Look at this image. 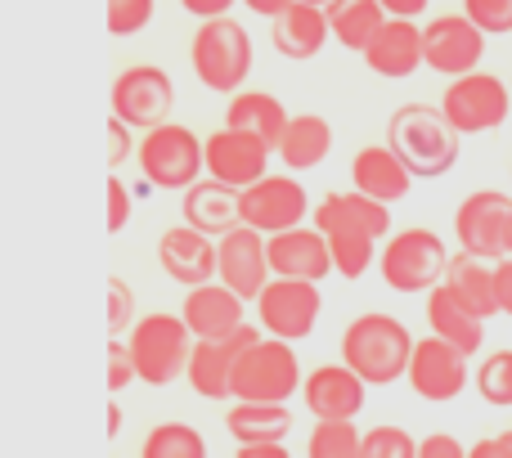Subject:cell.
<instances>
[{
	"mask_svg": "<svg viewBox=\"0 0 512 458\" xmlns=\"http://www.w3.org/2000/svg\"><path fill=\"white\" fill-rule=\"evenodd\" d=\"M512 212V198L499 189H477L454 212V238L459 252L481 256V261H504V221Z\"/></svg>",
	"mask_w": 512,
	"mask_h": 458,
	"instance_id": "9a60e30c",
	"label": "cell"
},
{
	"mask_svg": "<svg viewBox=\"0 0 512 458\" xmlns=\"http://www.w3.org/2000/svg\"><path fill=\"white\" fill-rule=\"evenodd\" d=\"M306 458H364V436L355 418L346 423H315L306 441Z\"/></svg>",
	"mask_w": 512,
	"mask_h": 458,
	"instance_id": "836d02e7",
	"label": "cell"
},
{
	"mask_svg": "<svg viewBox=\"0 0 512 458\" xmlns=\"http://www.w3.org/2000/svg\"><path fill=\"white\" fill-rule=\"evenodd\" d=\"M351 180H355V194H369L387 207L405 203L409 189H414V171L400 162V153L391 149V144H369V149L355 153Z\"/></svg>",
	"mask_w": 512,
	"mask_h": 458,
	"instance_id": "603a6c76",
	"label": "cell"
},
{
	"mask_svg": "<svg viewBox=\"0 0 512 458\" xmlns=\"http://www.w3.org/2000/svg\"><path fill=\"white\" fill-rule=\"evenodd\" d=\"M243 306H248V301H243L239 292L225 288L221 279H212V283H203V288H189L180 315H185L189 333H194L198 342H207V337H230L234 328L248 324Z\"/></svg>",
	"mask_w": 512,
	"mask_h": 458,
	"instance_id": "7402d4cb",
	"label": "cell"
},
{
	"mask_svg": "<svg viewBox=\"0 0 512 458\" xmlns=\"http://www.w3.org/2000/svg\"><path fill=\"white\" fill-rule=\"evenodd\" d=\"M405 382L414 387L418 400H427V405H450V400H459L463 387H468V355L432 333L414 346V360H409Z\"/></svg>",
	"mask_w": 512,
	"mask_h": 458,
	"instance_id": "7c38bea8",
	"label": "cell"
},
{
	"mask_svg": "<svg viewBox=\"0 0 512 458\" xmlns=\"http://www.w3.org/2000/svg\"><path fill=\"white\" fill-rule=\"evenodd\" d=\"M243 5L252 9V14H265V18H279L283 9L292 5V0H243Z\"/></svg>",
	"mask_w": 512,
	"mask_h": 458,
	"instance_id": "f907efd6",
	"label": "cell"
},
{
	"mask_svg": "<svg viewBox=\"0 0 512 458\" xmlns=\"http://www.w3.org/2000/svg\"><path fill=\"white\" fill-rule=\"evenodd\" d=\"M270 153L274 149L256 135L221 126V131L207 135V176L225 180L234 189H252L256 180L270 176Z\"/></svg>",
	"mask_w": 512,
	"mask_h": 458,
	"instance_id": "e0dca14e",
	"label": "cell"
},
{
	"mask_svg": "<svg viewBox=\"0 0 512 458\" xmlns=\"http://www.w3.org/2000/svg\"><path fill=\"white\" fill-rule=\"evenodd\" d=\"M495 283H499V310L512 319V256L495 261Z\"/></svg>",
	"mask_w": 512,
	"mask_h": 458,
	"instance_id": "bcb514c9",
	"label": "cell"
},
{
	"mask_svg": "<svg viewBox=\"0 0 512 458\" xmlns=\"http://www.w3.org/2000/svg\"><path fill=\"white\" fill-rule=\"evenodd\" d=\"M108 149H113L108 167H122V162L131 158V126H126L122 117H108Z\"/></svg>",
	"mask_w": 512,
	"mask_h": 458,
	"instance_id": "ee69618b",
	"label": "cell"
},
{
	"mask_svg": "<svg viewBox=\"0 0 512 458\" xmlns=\"http://www.w3.org/2000/svg\"><path fill=\"white\" fill-rule=\"evenodd\" d=\"M310 216V194L297 176H265L252 189H243V225L261 229L265 238L283 234V229H297Z\"/></svg>",
	"mask_w": 512,
	"mask_h": 458,
	"instance_id": "4fadbf2b",
	"label": "cell"
},
{
	"mask_svg": "<svg viewBox=\"0 0 512 458\" xmlns=\"http://www.w3.org/2000/svg\"><path fill=\"white\" fill-rule=\"evenodd\" d=\"M450 247L436 229H400L382 243V256H378V270H382V283L391 292H405V297H418V292H432L445 283V270H450Z\"/></svg>",
	"mask_w": 512,
	"mask_h": 458,
	"instance_id": "3957f363",
	"label": "cell"
},
{
	"mask_svg": "<svg viewBox=\"0 0 512 458\" xmlns=\"http://www.w3.org/2000/svg\"><path fill=\"white\" fill-rule=\"evenodd\" d=\"M427 324H432L436 337H445L450 346H459L468 360L472 355H481V346H486V319L472 315V310L463 306L450 288H445V283L427 292Z\"/></svg>",
	"mask_w": 512,
	"mask_h": 458,
	"instance_id": "4316f807",
	"label": "cell"
},
{
	"mask_svg": "<svg viewBox=\"0 0 512 458\" xmlns=\"http://www.w3.org/2000/svg\"><path fill=\"white\" fill-rule=\"evenodd\" d=\"M117 432H122V409H117V405H108V441H113Z\"/></svg>",
	"mask_w": 512,
	"mask_h": 458,
	"instance_id": "f5cc1de1",
	"label": "cell"
},
{
	"mask_svg": "<svg viewBox=\"0 0 512 458\" xmlns=\"http://www.w3.org/2000/svg\"><path fill=\"white\" fill-rule=\"evenodd\" d=\"M364 63H369V72H378V77H387V81L414 77L427 63L423 27H418L414 18H387L382 32L373 36V45L364 50Z\"/></svg>",
	"mask_w": 512,
	"mask_h": 458,
	"instance_id": "44dd1931",
	"label": "cell"
},
{
	"mask_svg": "<svg viewBox=\"0 0 512 458\" xmlns=\"http://www.w3.org/2000/svg\"><path fill=\"white\" fill-rule=\"evenodd\" d=\"M382 9L391 18H418V14H427V0H382Z\"/></svg>",
	"mask_w": 512,
	"mask_h": 458,
	"instance_id": "c3c4849f",
	"label": "cell"
},
{
	"mask_svg": "<svg viewBox=\"0 0 512 458\" xmlns=\"http://www.w3.org/2000/svg\"><path fill=\"white\" fill-rule=\"evenodd\" d=\"M131 315H135V292L126 279H108V337H126L131 333Z\"/></svg>",
	"mask_w": 512,
	"mask_h": 458,
	"instance_id": "ab89813d",
	"label": "cell"
},
{
	"mask_svg": "<svg viewBox=\"0 0 512 458\" xmlns=\"http://www.w3.org/2000/svg\"><path fill=\"white\" fill-rule=\"evenodd\" d=\"M265 328L243 324L234 328L230 337H207V342H194V355H189V387L203 400H234V369H239V355L248 351L252 342H261Z\"/></svg>",
	"mask_w": 512,
	"mask_h": 458,
	"instance_id": "30bf717a",
	"label": "cell"
},
{
	"mask_svg": "<svg viewBox=\"0 0 512 458\" xmlns=\"http://www.w3.org/2000/svg\"><path fill=\"white\" fill-rule=\"evenodd\" d=\"M364 391H369V382L351 364H319L315 373H306L301 400L315 414V423H346L364 409Z\"/></svg>",
	"mask_w": 512,
	"mask_h": 458,
	"instance_id": "d6986e66",
	"label": "cell"
},
{
	"mask_svg": "<svg viewBox=\"0 0 512 458\" xmlns=\"http://www.w3.org/2000/svg\"><path fill=\"white\" fill-rule=\"evenodd\" d=\"M477 396L495 409H512V351H490L477 369Z\"/></svg>",
	"mask_w": 512,
	"mask_h": 458,
	"instance_id": "d590c367",
	"label": "cell"
},
{
	"mask_svg": "<svg viewBox=\"0 0 512 458\" xmlns=\"http://www.w3.org/2000/svg\"><path fill=\"white\" fill-rule=\"evenodd\" d=\"M364 458H418V441L396 423H378L364 432Z\"/></svg>",
	"mask_w": 512,
	"mask_h": 458,
	"instance_id": "8d00e7d4",
	"label": "cell"
},
{
	"mask_svg": "<svg viewBox=\"0 0 512 458\" xmlns=\"http://www.w3.org/2000/svg\"><path fill=\"white\" fill-rule=\"evenodd\" d=\"M414 333L400 324L396 315H382V310H369V315L351 319L342 333V364H351L369 387H391L396 378L409 373V360H414Z\"/></svg>",
	"mask_w": 512,
	"mask_h": 458,
	"instance_id": "7a4b0ae2",
	"label": "cell"
},
{
	"mask_svg": "<svg viewBox=\"0 0 512 458\" xmlns=\"http://www.w3.org/2000/svg\"><path fill=\"white\" fill-rule=\"evenodd\" d=\"M171 104H176V86L153 63H135L113 81V117H122L135 131L162 126L171 117Z\"/></svg>",
	"mask_w": 512,
	"mask_h": 458,
	"instance_id": "8fae6325",
	"label": "cell"
},
{
	"mask_svg": "<svg viewBox=\"0 0 512 458\" xmlns=\"http://www.w3.org/2000/svg\"><path fill=\"white\" fill-rule=\"evenodd\" d=\"M508 86H512V81H508Z\"/></svg>",
	"mask_w": 512,
	"mask_h": 458,
	"instance_id": "6f0895ef",
	"label": "cell"
},
{
	"mask_svg": "<svg viewBox=\"0 0 512 458\" xmlns=\"http://www.w3.org/2000/svg\"><path fill=\"white\" fill-rule=\"evenodd\" d=\"M131 185L126 180H108V234H122L126 221H131Z\"/></svg>",
	"mask_w": 512,
	"mask_h": 458,
	"instance_id": "b9f144b4",
	"label": "cell"
},
{
	"mask_svg": "<svg viewBox=\"0 0 512 458\" xmlns=\"http://www.w3.org/2000/svg\"><path fill=\"white\" fill-rule=\"evenodd\" d=\"M135 162H140V176L158 189H194L207 176V140H198L180 122H162L144 131Z\"/></svg>",
	"mask_w": 512,
	"mask_h": 458,
	"instance_id": "5b68a950",
	"label": "cell"
},
{
	"mask_svg": "<svg viewBox=\"0 0 512 458\" xmlns=\"http://www.w3.org/2000/svg\"><path fill=\"white\" fill-rule=\"evenodd\" d=\"M504 256H512V212H508V221H504Z\"/></svg>",
	"mask_w": 512,
	"mask_h": 458,
	"instance_id": "db71d44e",
	"label": "cell"
},
{
	"mask_svg": "<svg viewBox=\"0 0 512 458\" xmlns=\"http://www.w3.org/2000/svg\"><path fill=\"white\" fill-rule=\"evenodd\" d=\"M221 238L203 234V229L194 225H176L162 234L158 243V265L162 274H167L171 283H180V288H203V283L216 279V256H221Z\"/></svg>",
	"mask_w": 512,
	"mask_h": 458,
	"instance_id": "ac0fdd59",
	"label": "cell"
},
{
	"mask_svg": "<svg viewBox=\"0 0 512 458\" xmlns=\"http://www.w3.org/2000/svg\"><path fill=\"white\" fill-rule=\"evenodd\" d=\"M274 153L283 158V167H288V171H310V167H319V162L333 153V126H328L319 113L292 117Z\"/></svg>",
	"mask_w": 512,
	"mask_h": 458,
	"instance_id": "4dcf8cb0",
	"label": "cell"
},
{
	"mask_svg": "<svg viewBox=\"0 0 512 458\" xmlns=\"http://www.w3.org/2000/svg\"><path fill=\"white\" fill-rule=\"evenodd\" d=\"M319 310H324L319 283H306V279H270V288L256 297V319L279 342L310 337L319 324Z\"/></svg>",
	"mask_w": 512,
	"mask_h": 458,
	"instance_id": "9c48e42d",
	"label": "cell"
},
{
	"mask_svg": "<svg viewBox=\"0 0 512 458\" xmlns=\"http://www.w3.org/2000/svg\"><path fill=\"white\" fill-rule=\"evenodd\" d=\"M221 256H216V279L225 288H234L243 301H256L270 288L274 270H270V238L252 225H239L221 238Z\"/></svg>",
	"mask_w": 512,
	"mask_h": 458,
	"instance_id": "5bb4252c",
	"label": "cell"
},
{
	"mask_svg": "<svg viewBox=\"0 0 512 458\" xmlns=\"http://www.w3.org/2000/svg\"><path fill=\"white\" fill-rule=\"evenodd\" d=\"M315 229L319 234H369L387 238L391 234V207L369 194H328L315 207Z\"/></svg>",
	"mask_w": 512,
	"mask_h": 458,
	"instance_id": "484cf974",
	"label": "cell"
},
{
	"mask_svg": "<svg viewBox=\"0 0 512 458\" xmlns=\"http://www.w3.org/2000/svg\"><path fill=\"white\" fill-rule=\"evenodd\" d=\"M185 225L203 229L212 238H225L230 229L243 225V189L225 185L216 176H203L194 189H185Z\"/></svg>",
	"mask_w": 512,
	"mask_h": 458,
	"instance_id": "cb8c5ba5",
	"label": "cell"
},
{
	"mask_svg": "<svg viewBox=\"0 0 512 458\" xmlns=\"http://www.w3.org/2000/svg\"><path fill=\"white\" fill-rule=\"evenodd\" d=\"M180 5L189 9L194 18H203V23H212V18H225L234 9V0H180Z\"/></svg>",
	"mask_w": 512,
	"mask_h": 458,
	"instance_id": "f6af8a7d",
	"label": "cell"
},
{
	"mask_svg": "<svg viewBox=\"0 0 512 458\" xmlns=\"http://www.w3.org/2000/svg\"><path fill=\"white\" fill-rule=\"evenodd\" d=\"M463 135L450 126V117L432 104H400L387 122V144L400 153L414 180H441L459 162Z\"/></svg>",
	"mask_w": 512,
	"mask_h": 458,
	"instance_id": "6da1fadb",
	"label": "cell"
},
{
	"mask_svg": "<svg viewBox=\"0 0 512 458\" xmlns=\"http://www.w3.org/2000/svg\"><path fill=\"white\" fill-rule=\"evenodd\" d=\"M270 41L274 50L283 54V59L292 63H306L315 59L319 50H324V41L333 36V23H328V9L324 5H301V0H292L288 9H283L279 18H270Z\"/></svg>",
	"mask_w": 512,
	"mask_h": 458,
	"instance_id": "d4e9b609",
	"label": "cell"
},
{
	"mask_svg": "<svg viewBox=\"0 0 512 458\" xmlns=\"http://www.w3.org/2000/svg\"><path fill=\"white\" fill-rule=\"evenodd\" d=\"M441 113L450 117V126L459 135H486L495 126L508 122L512 113V86H504L490 72H468L454 77L441 95Z\"/></svg>",
	"mask_w": 512,
	"mask_h": 458,
	"instance_id": "ba28073f",
	"label": "cell"
},
{
	"mask_svg": "<svg viewBox=\"0 0 512 458\" xmlns=\"http://www.w3.org/2000/svg\"><path fill=\"white\" fill-rule=\"evenodd\" d=\"M189 59H194V72L207 90L239 95V86H248L252 77V36L234 18H212L194 32Z\"/></svg>",
	"mask_w": 512,
	"mask_h": 458,
	"instance_id": "8992f818",
	"label": "cell"
},
{
	"mask_svg": "<svg viewBox=\"0 0 512 458\" xmlns=\"http://www.w3.org/2000/svg\"><path fill=\"white\" fill-rule=\"evenodd\" d=\"M140 378L135 373V360H131V346H126V337H108V391H126L131 382Z\"/></svg>",
	"mask_w": 512,
	"mask_h": 458,
	"instance_id": "60d3db41",
	"label": "cell"
},
{
	"mask_svg": "<svg viewBox=\"0 0 512 458\" xmlns=\"http://www.w3.org/2000/svg\"><path fill=\"white\" fill-rule=\"evenodd\" d=\"M225 427L239 445H283L292 432L288 405H265V400H234Z\"/></svg>",
	"mask_w": 512,
	"mask_h": 458,
	"instance_id": "f1b7e54d",
	"label": "cell"
},
{
	"mask_svg": "<svg viewBox=\"0 0 512 458\" xmlns=\"http://www.w3.org/2000/svg\"><path fill=\"white\" fill-rule=\"evenodd\" d=\"M504 441H508V450H512V427H508V432H504Z\"/></svg>",
	"mask_w": 512,
	"mask_h": 458,
	"instance_id": "9f6ffc18",
	"label": "cell"
},
{
	"mask_svg": "<svg viewBox=\"0 0 512 458\" xmlns=\"http://www.w3.org/2000/svg\"><path fill=\"white\" fill-rule=\"evenodd\" d=\"M445 288H450L454 297H459L463 306L472 310V315H481V319H495V315H504V310H499L495 261H481V256L459 252V256H454V261H450V270H445Z\"/></svg>",
	"mask_w": 512,
	"mask_h": 458,
	"instance_id": "83f0119b",
	"label": "cell"
},
{
	"mask_svg": "<svg viewBox=\"0 0 512 458\" xmlns=\"http://www.w3.org/2000/svg\"><path fill=\"white\" fill-rule=\"evenodd\" d=\"M324 238H328V247H333V265L342 279H360V274L382 256L378 238H369V234H324Z\"/></svg>",
	"mask_w": 512,
	"mask_h": 458,
	"instance_id": "e575fe53",
	"label": "cell"
},
{
	"mask_svg": "<svg viewBox=\"0 0 512 458\" xmlns=\"http://www.w3.org/2000/svg\"><path fill=\"white\" fill-rule=\"evenodd\" d=\"M468 458H512V450H508V441H504V436H486V441H477V445H472Z\"/></svg>",
	"mask_w": 512,
	"mask_h": 458,
	"instance_id": "7dc6e473",
	"label": "cell"
},
{
	"mask_svg": "<svg viewBox=\"0 0 512 458\" xmlns=\"http://www.w3.org/2000/svg\"><path fill=\"white\" fill-rule=\"evenodd\" d=\"M158 0H108V32L113 36H135L153 23Z\"/></svg>",
	"mask_w": 512,
	"mask_h": 458,
	"instance_id": "74e56055",
	"label": "cell"
},
{
	"mask_svg": "<svg viewBox=\"0 0 512 458\" xmlns=\"http://www.w3.org/2000/svg\"><path fill=\"white\" fill-rule=\"evenodd\" d=\"M301 5H324V9H328V5H333V0H301Z\"/></svg>",
	"mask_w": 512,
	"mask_h": 458,
	"instance_id": "11a10c76",
	"label": "cell"
},
{
	"mask_svg": "<svg viewBox=\"0 0 512 458\" xmlns=\"http://www.w3.org/2000/svg\"><path fill=\"white\" fill-rule=\"evenodd\" d=\"M234 458H292L283 445H239V454Z\"/></svg>",
	"mask_w": 512,
	"mask_h": 458,
	"instance_id": "681fc988",
	"label": "cell"
},
{
	"mask_svg": "<svg viewBox=\"0 0 512 458\" xmlns=\"http://www.w3.org/2000/svg\"><path fill=\"white\" fill-rule=\"evenodd\" d=\"M288 122L292 117L283 113V104L274 95H265V90H239V95L230 99V108H225V126L256 135V140H265L270 149H279Z\"/></svg>",
	"mask_w": 512,
	"mask_h": 458,
	"instance_id": "f546056e",
	"label": "cell"
},
{
	"mask_svg": "<svg viewBox=\"0 0 512 458\" xmlns=\"http://www.w3.org/2000/svg\"><path fill=\"white\" fill-rule=\"evenodd\" d=\"M140 458H207V441L189 423H158L144 436Z\"/></svg>",
	"mask_w": 512,
	"mask_h": 458,
	"instance_id": "d6a6232c",
	"label": "cell"
},
{
	"mask_svg": "<svg viewBox=\"0 0 512 458\" xmlns=\"http://www.w3.org/2000/svg\"><path fill=\"white\" fill-rule=\"evenodd\" d=\"M418 458H468V450H463L459 436L450 432H432L418 441Z\"/></svg>",
	"mask_w": 512,
	"mask_h": 458,
	"instance_id": "7bdbcfd3",
	"label": "cell"
},
{
	"mask_svg": "<svg viewBox=\"0 0 512 458\" xmlns=\"http://www.w3.org/2000/svg\"><path fill=\"white\" fill-rule=\"evenodd\" d=\"M387 9H382V0H333L328 5V23H333V36L346 45V50L364 54L373 45V36L382 32V23H387Z\"/></svg>",
	"mask_w": 512,
	"mask_h": 458,
	"instance_id": "1f68e13d",
	"label": "cell"
},
{
	"mask_svg": "<svg viewBox=\"0 0 512 458\" xmlns=\"http://www.w3.org/2000/svg\"><path fill=\"white\" fill-rule=\"evenodd\" d=\"M427 41V68L441 77H468L477 72L481 54H486V32L472 23L468 14H441L423 27Z\"/></svg>",
	"mask_w": 512,
	"mask_h": 458,
	"instance_id": "2e32d148",
	"label": "cell"
},
{
	"mask_svg": "<svg viewBox=\"0 0 512 458\" xmlns=\"http://www.w3.org/2000/svg\"><path fill=\"white\" fill-rule=\"evenodd\" d=\"M198 337L189 333L185 315H167V310H153V315L135 319L131 337V360L140 373L144 387H171L180 373H189V355H194Z\"/></svg>",
	"mask_w": 512,
	"mask_h": 458,
	"instance_id": "277c9868",
	"label": "cell"
},
{
	"mask_svg": "<svg viewBox=\"0 0 512 458\" xmlns=\"http://www.w3.org/2000/svg\"><path fill=\"white\" fill-rule=\"evenodd\" d=\"M306 387L301 378V360L292 351V342L265 333L261 342H252L239 355L234 369V400H265V405H288L297 391Z\"/></svg>",
	"mask_w": 512,
	"mask_h": 458,
	"instance_id": "52a82bcc",
	"label": "cell"
},
{
	"mask_svg": "<svg viewBox=\"0 0 512 458\" xmlns=\"http://www.w3.org/2000/svg\"><path fill=\"white\" fill-rule=\"evenodd\" d=\"M270 270L274 279H306V283H324L328 274H337L333 265V247L319 229H283L270 238Z\"/></svg>",
	"mask_w": 512,
	"mask_h": 458,
	"instance_id": "ffe728a7",
	"label": "cell"
},
{
	"mask_svg": "<svg viewBox=\"0 0 512 458\" xmlns=\"http://www.w3.org/2000/svg\"><path fill=\"white\" fill-rule=\"evenodd\" d=\"M131 194L140 198V203H149V198L158 194V185H153V180H144V176H140V180H135V185H131Z\"/></svg>",
	"mask_w": 512,
	"mask_h": 458,
	"instance_id": "816d5d0a",
	"label": "cell"
},
{
	"mask_svg": "<svg viewBox=\"0 0 512 458\" xmlns=\"http://www.w3.org/2000/svg\"><path fill=\"white\" fill-rule=\"evenodd\" d=\"M463 14H468L486 36L512 32V0H463Z\"/></svg>",
	"mask_w": 512,
	"mask_h": 458,
	"instance_id": "f35d334b",
	"label": "cell"
}]
</instances>
